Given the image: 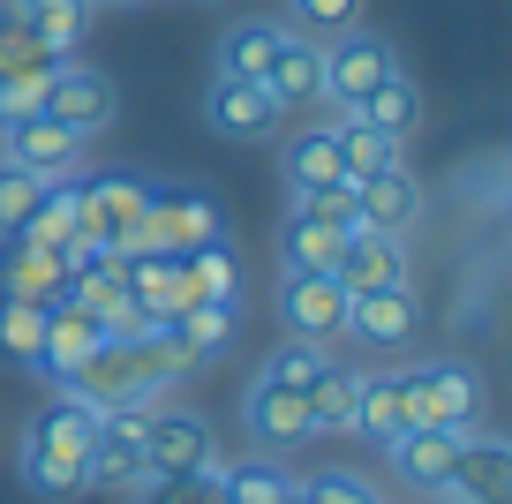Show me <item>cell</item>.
<instances>
[{
	"label": "cell",
	"mask_w": 512,
	"mask_h": 504,
	"mask_svg": "<svg viewBox=\"0 0 512 504\" xmlns=\"http://www.w3.org/2000/svg\"><path fill=\"white\" fill-rule=\"evenodd\" d=\"M91 452H98V414L76 407V399H53V407L31 414V429H23V482H31V497L46 504H68L91 489Z\"/></svg>",
	"instance_id": "1"
},
{
	"label": "cell",
	"mask_w": 512,
	"mask_h": 504,
	"mask_svg": "<svg viewBox=\"0 0 512 504\" xmlns=\"http://www.w3.org/2000/svg\"><path fill=\"white\" fill-rule=\"evenodd\" d=\"M38 113L68 121L76 136H106V128L121 121V83H113L106 68H91V61H61L46 76V106Z\"/></svg>",
	"instance_id": "2"
},
{
	"label": "cell",
	"mask_w": 512,
	"mask_h": 504,
	"mask_svg": "<svg viewBox=\"0 0 512 504\" xmlns=\"http://www.w3.org/2000/svg\"><path fill=\"white\" fill-rule=\"evenodd\" d=\"M279 324H287L294 339L332 347L339 331H347V286H339L332 271H287V279H279Z\"/></svg>",
	"instance_id": "3"
},
{
	"label": "cell",
	"mask_w": 512,
	"mask_h": 504,
	"mask_svg": "<svg viewBox=\"0 0 512 504\" xmlns=\"http://www.w3.org/2000/svg\"><path fill=\"white\" fill-rule=\"evenodd\" d=\"M83 143H91V136H76V128L53 121V113H23V121H0V158H8V166H31V174H46V181L76 174Z\"/></svg>",
	"instance_id": "4"
},
{
	"label": "cell",
	"mask_w": 512,
	"mask_h": 504,
	"mask_svg": "<svg viewBox=\"0 0 512 504\" xmlns=\"http://www.w3.org/2000/svg\"><path fill=\"white\" fill-rule=\"evenodd\" d=\"M437 497H445V504H512V444L467 429L460 459H452V474H445Z\"/></svg>",
	"instance_id": "5"
},
{
	"label": "cell",
	"mask_w": 512,
	"mask_h": 504,
	"mask_svg": "<svg viewBox=\"0 0 512 504\" xmlns=\"http://www.w3.org/2000/svg\"><path fill=\"white\" fill-rule=\"evenodd\" d=\"M136 219H144V181H128V174L76 181V241L83 249H113Z\"/></svg>",
	"instance_id": "6"
},
{
	"label": "cell",
	"mask_w": 512,
	"mask_h": 504,
	"mask_svg": "<svg viewBox=\"0 0 512 504\" xmlns=\"http://www.w3.org/2000/svg\"><path fill=\"white\" fill-rule=\"evenodd\" d=\"M475 414H482V369L475 362H422L415 369V422L475 429Z\"/></svg>",
	"instance_id": "7"
},
{
	"label": "cell",
	"mask_w": 512,
	"mask_h": 504,
	"mask_svg": "<svg viewBox=\"0 0 512 504\" xmlns=\"http://www.w3.org/2000/svg\"><path fill=\"white\" fill-rule=\"evenodd\" d=\"M144 452H151V474H204V467H219V437H211V422L189 414V407H151Z\"/></svg>",
	"instance_id": "8"
},
{
	"label": "cell",
	"mask_w": 512,
	"mask_h": 504,
	"mask_svg": "<svg viewBox=\"0 0 512 504\" xmlns=\"http://www.w3.org/2000/svg\"><path fill=\"white\" fill-rule=\"evenodd\" d=\"M204 121L219 128L226 143H272L279 136V98L264 91V83H234V76H211V91H204Z\"/></svg>",
	"instance_id": "9"
},
{
	"label": "cell",
	"mask_w": 512,
	"mask_h": 504,
	"mask_svg": "<svg viewBox=\"0 0 512 504\" xmlns=\"http://www.w3.org/2000/svg\"><path fill=\"white\" fill-rule=\"evenodd\" d=\"M392 68H400V61H392V46H384V38L339 31L332 46H324V98H332V106H362V98L377 91Z\"/></svg>",
	"instance_id": "10"
},
{
	"label": "cell",
	"mask_w": 512,
	"mask_h": 504,
	"mask_svg": "<svg viewBox=\"0 0 512 504\" xmlns=\"http://www.w3.org/2000/svg\"><path fill=\"white\" fill-rule=\"evenodd\" d=\"M68 271H76V256H68V249L0 234V294H16V301H61L68 294Z\"/></svg>",
	"instance_id": "11"
},
{
	"label": "cell",
	"mask_w": 512,
	"mask_h": 504,
	"mask_svg": "<svg viewBox=\"0 0 512 504\" xmlns=\"http://www.w3.org/2000/svg\"><path fill=\"white\" fill-rule=\"evenodd\" d=\"M422 219V181L407 166H384V174L354 181V234H407Z\"/></svg>",
	"instance_id": "12"
},
{
	"label": "cell",
	"mask_w": 512,
	"mask_h": 504,
	"mask_svg": "<svg viewBox=\"0 0 512 504\" xmlns=\"http://www.w3.org/2000/svg\"><path fill=\"white\" fill-rule=\"evenodd\" d=\"M241 422H249V437H256V452H264V459H272V452H294V444L317 437L309 399H302V392H279V384H264V377H256L249 399H241Z\"/></svg>",
	"instance_id": "13"
},
{
	"label": "cell",
	"mask_w": 512,
	"mask_h": 504,
	"mask_svg": "<svg viewBox=\"0 0 512 504\" xmlns=\"http://www.w3.org/2000/svg\"><path fill=\"white\" fill-rule=\"evenodd\" d=\"M407 429H415V369L362 377V392H354V437H369L384 452V444H400Z\"/></svg>",
	"instance_id": "14"
},
{
	"label": "cell",
	"mask_w": 512,
	"mask_h": 504,
	"mask_svg": "<svg viewBox=\"0 0 512 504\" xmlns=\"http://www.w3.org/2000/svg\"><path fill=\"white\" fill-rule=\"evenodd\" d=\"M287 23L272 16H241L219 31V46H211V76H234V83H264V68L279 61V46H287Z\"/></svg>",
	"instance_id": "15"
},
{
	"label": "cell",
	"mask_w": 512,
	"mask_h": 504,
	"mask_svg": "<svg viewBox=\"0 0 512 504\" xmlns=\"http://www.w3.org/2000/svg\"><path fill=\"white\" fill-rule=\"evenodd\" d=\"M422 324L415 286H377V294H347V331L369 339V347H407Z\"/></svg>",
	"instance_id": "16"
},
{
	"label": "cell",
	"mask_w": 512,
	"mask_h": 504,
	"mask_svg": "<svg viewBox=\"0 0 512 504\" xmlns=\"http://www.w3.org/2000/svg\"><path fill=\"white\" fill-rule=\"evenodd\" d=\"M98 339H106V324H98L83 301H46V339H38V362H31V369H46V377L61 384L68 369L98 347Z\"/></svg>",
	"instance_id": "17"
},
{
	"label": "cell",
	"mask_w": 512,
	"mask_h": 504,
	"mask_svg": "<svg viewBox=\"0 0 512 504\" xmlns=\"http://www.w3.org/2000/svg\"><path fill=\"white\" fill-rule=\"evenodd\" d=\"M460 437H467V429H430V422H415L400 444H384V459H392V474H400L407 489H445L452 459H460Z\"/></svg>",
	"instance_id": "18"
},
{
	"label": "cell",
	"mask_w": 512,
	"mask_h": 504,
	"mask_svg": "<svg viewBox=\"0 0 512 504\" xmlns=\"http://www.w3.org/2000/svg\"><path fill=\"white\" fill-rule=\"evenodd\" d=\"M332 279L347 286V294H377V286H407V249H400V234H347V249H339Z\"/></svg>",
	"instance_id": "19"
},
{
	"label": "cell",
	"mask_w": 512,
	"mask_h": 504,
	"mask_svg": "<svg viewBox=\"0 0 512 504\" xmlns=\"http://www.w3.org/2000/svg\"><path fill=\"white\" fill-rule=\"evenodd\" d=\"M264 91L279 98V113H309V106H324V46L294 31L287 46H279V61L264 68Z\"/></svg>",
	"instance_id": "20"
},
{
	"label": "cell",
	"mask_w": 512,
	"mask_h": 504,
	"mask_svg": "<svg viewBox=\"0 0 512 504\" xmlns=\"http://www.w3.org/2000/svg\"><path fill=\"white\" fill-rule=\"evenodd\" d=\"M128 294H136V309H144L151 324H174L196 301V286H189V264H181V256H128Z\"/></svg>",
	"instance_id": "21"
},
{
	"label": "cell",
	"mask_w": 512,
	"mask_h": 504,
	"mask_svg": "<svg viewBox=\"0 0 512 504\" xmlns=\"http://www.w3.org/2000/svg\"><path fill=\"white\" fill-rule=\"evenodd\" d=\"M354 113H362V121L377 128V136L407 143V136L422 128V113H430V106H422V83L407 76V68H392V76H384V83H377V91H369V98H362Z\"/></svg>",
	"instance_id": "22"
},
{
	"label": "cell",
	"mask_w": 512,
	"mask_h": 504,
	"mask_svg": "<svg viewBox=\"0 0 512 504\" xmlns=\"http://www.w3.org/2000/svg\"><path fill=\"white\" fill-rule=\"evenodd\" d=\"M91 16H98L91 0H23V8H16V31H31L38 46H53L68 61V53L91 38Z\"/></svg>",
	"instance_id": "23"
},
{
	"label": "cell",
	"mask_w": 512,
	"mask_h": 504,
	"mask_svg": "<svg viewBox=\"0 0 512 504\" xmlns=\"http://www.w3.org/2000/svg\"><path fill=\"white\" fill-rule=\"evenodd\" d=\"M324 128H332V143H339V166H347L354 181H362V174H384V166H400V143H392V136H377V128H369L354 106H339Z\"/></svg>",
	"instance_id": "24"
},
{
	"label": "cell",
	"mask_w": 512,
	"mask_h": 504,
	"mask_svg": "<svg viewBox=\"0 0 512 504\" xmlns=\"http://www.w3.org/2000/svg\"><path fill=\"white\" fill-rule=\"evenodd\" d=\"M287 181L294 189H347V166H339V143H332V128H302V136H287Z\"/></svg>",
	"instance_id": "25"
},
{
	"label": "cell",
	"mask_w": 512,
	"mask_h": 504,
	"mask_svg": "<svg viewBox=\"0 0 512 504\" xmlns=\"http://www.w3.org/2000/svg\"><path fill=\"white\" fill-rule=\"evenodd\" d=\"M181 264H189V286L196 301H241V256L234 241H196V249H181Z\"/></svg>",
	"instance_id": "26"
},
{
	"label": "cell",
	"mask_w": 512,
	"mask_h": 504,
	"mask_svg": "<svg viewBox=\"0 0 512 504\" xmlns=\"http://www.w3.org/2000/svg\"><path fill=\"white\" fill-rule=\"evenodd\" d=\"M347 234L339 226H317V219H294L287 211V234H279V271H332Z\"/></svg>",
	"instance_id": "27"
},
{
	"label": "cell",
	"mask_w": 512,
	"mask_h": 504,
	"mask_svg": "<svg viewBox=\"0 0 512 504\" xmlns=\"http://www.w3.org/2000/svg\"><path fill=\"white\" fill-rule=\"evenodd\" d=\"M23 241H46V249H76V174L46 181V196L23 219Z\"/></svg>",
	"instance_id": "28"
},
{
	"label": "cell",
	"mask_w": 512,
	"mask_h": 504,
	"mask_svg": "<svg viewBox=\"0 0 512 504\" xmlns=\"http://www.w3.org/2000/svg\"><path fill=\"white\" fill-rule=\"evenodd\" d=\"M234 324H241V316H234V301H189V309L174 316V331L189 339V354H196V362H219V354L234 347Z\"/></svg>",
	"instance_id": "29"
},
{
	"label": "cell",
	"mask_w": 512,
	"mask_h": 504,
	"mask_svg": "<svg viewBox=\"0 0 512 504\" xmlns=\"http://www.w3.org/2000/svg\"><path fill=\"white\" fill-rule=\"evenodd\" d=\"M136 362H144L151 392H174V384H181V377L196 369V354H189V339H181L174 324H151L144 339H136Z\"/></svg>",
	"instance_id": "30"
},
{
	"label": "cell",
	"mask_w": 512,
	"mask_h": 504,
	"mask_svg": "<svg viewBox=\"0 0 512 504\" xmlns=\"http://www.w3.org/2000/svg\"><path fill=\"white\" fill-rule=\"evenodd\" d=\"M354 392H362V377H354V369H324V377L317 384H309V422H317V437H324V429H332V437H339V429H354Z\"/></svg>",
	"instance_id": "31"
},
{
	"label": "cell",
	"mask_w": 512,
	"mask_h": 504,
	"mask_svg": "<svg viewBox=\"0 0 512 504\" xmlns=\"http://www.w3.org/2000/svg\"><path fill=\"white\" fill-rule=\"evenodd\" d=\"M287 31L332 46L339 31H362V0H287Z\"/></svg>",
	"instance_id": "32"
},
{
	"label": "cell",
	"mask_w": 512,
	"mask_h": 504,
	"mask_svg": "<svg viewBox=\"0 0 512 504\" xmlns=\"http://www.w3.org/2000/svg\"><path fill=\"white\" fill-rule=\"evenodd\" d=\"M38 339H46V301L0 294V354L8 362H38Z\"/></svg>",
	"instance_id": "33"
},
{
	"label": "cell",
	"mask_w": 512,
	"mask_h": 504,
	"mask_svg": "<svg viewBox=\"0 0 512 504\" xmlns=\"http://www.w3.org/2000/svg\"><path fill=\"white\" fill-rule=\"evenodd\" d=\"M324 369H332V347H317V339H294V347H272V362H264V384H279V392H309Z\"/></svg>",
	"instance_id": "34"
},
{
	"label": "cell",
	"mask_w": 512,
	"mask_h": 504,
	"mask_svg": "<svg viewBox=\"0 0 512 504\" xmlns=\"http://www.w3.org/2000/svg\"><path fill=\"white\" fill-rule=\"evenodd\" d=\"M287 489H294V482L272 467V459H249V467H219V497H226V504H279Z\"/></svg>",
	"instance_id": "35"
},
{
	"label": "cell",
	"mask_w": 512,
	"mask_h": 504,
	"mask_svg": "<svg viewBox=\"0 0 512 504\" xmlns=\"http://www.w3.org/2000/svg\"><path fill=\"white\" fill-rule=\"evenodd\" d=\"M136 504H226L219 497V467H204V474H151V482L136 489Z\"/></svg>",
	"instance_id": "36"
},
{
	"label": "cell",
	"mask_w": 512,
	"mask_h": 504,
	"mask_svg": "<svg viewBox=\"0 0 512 504\" xmlns=\"http://www.w3.org/2000/svg\"><path fill=\"white\" fill-rule=\"evenodd\" d=\"M38 196H46V174H31V166H8V158H0V234H23V219H31Z\"/></svg>",
	"instance_id": "37"
},
{
	"label": "cell",
	"mask_w": 512,
	"mask_h": 504,
	"mask_svg": "<svg viewBox=\"0 0 512 504\" xmlns=\"http://www.w3.org/2000/svg\"><path fill=\"white\" fill-rule=\"evenodd\" d=\"M294 504H384L377 489L362 482V474H309V482H294Z\"/></svg>",
	"instance_id": "38"
},
{
	"label": "cell",
	"mask_w": 512,
	"mask_h": 504,
	"mask_svg": "<svg viewBox=\"0 0 512 504\" xmlns=\"http://www.w3.org/2000/svg\"><path fill=\"white\" fill-rule=\"evenodd\" d=\"M294 219H317V226H339V234H354V181L347 189H294Z\"/></svg>",
	"instance_id": "39"
},
{
	"label": "cell",
	"mask_w": 512,
	"mask_h": 504,
	"mask_svg": "<svg viewBox=\"0 0 512 504\" xmlns=\"http://www.w3.org/2000/svg\"><path fill=\"white\" fill-rule=\"evenodd\" d=\"M16 8H23V0H0V31H8V23H16Z\"/></svg>",
	"instance_id": "40"
},
{
	"label": "cell",
	"mask_w": 512,
	"mask_h": 504,
	"mask_svg": "<svg viewBox=\"0 0 512 504\" xmlns=\"http://www.w3.org/2000/svg\"><path fill=\"white\" fill-rule=\"evenodd\" d=\"M91 8H136V0H91Z\"/></svg>",
	"instance_id": "41"
},
{
	"label": "cell",
	"mask_w": 512,
	"mask_h": 504,
	"mask_svg": "<svg viewBox=\"0 0 512 504\" xmlns=\"http://www.w3.org/2000/svg\"><path fill=\"white\" fill-rule=\"evenodd\" d=\"M279 504H294V489H287V497H279Z\"/></svg>",
	"instance_id": "42"
}]
</instances>
